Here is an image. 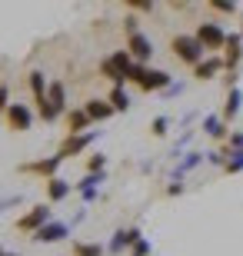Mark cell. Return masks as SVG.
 I'll return each instance as SVG.
<instances>
[{
  "label": "cell",
  "instance_id": "6da1fadb",
  "mask_svg": "<svg viewBox=\"0 0 243 256\" xmlns=\"http://www.w3.org/2000/svg\"><path fill=\"white\" fill-rule=\"evenodd\" d=\"M130 84L140 90V94H163L173 86V76L160 66H143V64H133L130 70Z\"/></svg>",
  "mask_w": 243,
  "mask_h": 256
},
{
  "label": "cell",
  "instance_id": "7a4b0ae2",
  "mask_svg": "<svg viewBox=\"0 0 243 256\" xmlns=\"http://www.w3.org/2000/svg\"><path fill=\"white\" fill-rule=\"evenodd\" d=\"M137 60L130 57V50L123 47V50H113V54H107V57L100 60V74L110 80L113 86H127L130 84V70Z\"/></svg>",
  "mask_w": 243,
  "mask_h": 256
},
{
  "label": "cell",
  "instance_id": "3957f363",
  "mask_svg": "<svg viewBox=\"0 0 243 256\" xmlns=\"http://www.w3.org/2000/svg\"><path fill=\"white\" fill-rule=\"evenodd\" d=\"M170 54H173L180 64H187V66H196L200 60L210 57V54L203 50V44H200L193 34H173V37H170Z\"/></svg>",
  "mask_w": 243,
  "mask_h": 256
},
{
  "label": "cell",
  "instance_id": "277c9868",
  "mask_svg": "<svg viewBox=\"0 0 243 256\" xmlns=\"http://www.w3.org/2000/svg\"><path fill=\"white\" fill-rule=\"evenodd\" d=\"M193 37L203 44V50L213 57V54H220V50L226 47V30L216 24V20H200L196 24V30H193Z\"/></svg>",
  "mask_w": 243,
  "mask_h": 256
},
{
  "label": "cell",
  "instance_id": "5b68a950",
  "mask_svg": "<svg viewBox=\"0 0 243 256\" xmlns=\"http://www.w3.org/2000/svg\"><path fill=\"white\" fill-rule=\"evenodd\" d=\"M54 220V210H50V203H37V206H30L24 216H17V223H14V230L17 233H27V236H34L37 230H44Z\"/></svg>",
  "mask_w": 243,
  "mask_h": 256
},
{
  "label": "cell",
  "instance_id": "8992f818",
  "mask_svg": "<svg viewBox=\"0 0 243 256\" xmlns=\"http://www.w3.org/2000/svg\"><path fill=\"white\" fill-rule=\"evenodd\" d=\"M67 163V156H60V153H54V156H44V160H34V163H20L17 173H30V176H40V180L47 183L57 176V170Z\"/></svg>",
  "mask_w": 243,
  "mask_h": 256
},
{
  "label": "cell",
  "instance_id": "52a82bcc",
  "mask_svg": "<svg viewBox=\"0 0 243 256\" xmlns=\"http://www.w3.org/2000/svg\"><path fill=\"white\" fill-rule=\"evenodd\" d=\"M37 120V110H30V104H10V110L4 114V124L14 133H27Z\"/></svg>",
  "mask_w": 243,
  "mask_h": 256
},
{
  "label": "cell",
  "instance_id": "ba28073f",
  "mask_svg": "<svg viewBox=\"0 0 243 256\" xmlns=\"http://www.w3.org/2000/svg\"><path fill=\"white\" fill-rule=\"evenodd\" d=\"M137 240H143V230L140 226H120L110 236V243H107V253H110V256H120L123 250L130 253V246L137 243Z\"/></svg>",
  "mask_w": 243,
  "mask_h": 256
},
{
  "label": "cell",
  "instance_id": "9c48e42d",
  "mask_svg": "<svg viewBox=\"0 0 243 256\" xmlns=\"http://www.w3.org/2000/svg\"><path fill=\"white\" fill-rule=\"evenodd\" d=\"M223 74H236L243 64V37L240 34H226V47H223Z\"/></svg>",
  "mask_w": 243,
  "mask_h": 256
},
{
  "label": "cell",
  "instance_id": "30bf717a",
  "mask_svg": "<svg viewBox=\"0 0 243 256\" xmlns=\"http://www.w3.org/2000/svg\"><path fill=\"white\" fill-rule=\"evenodd\" d=\"M97 136H100V130H90V133H77V136H64V143H60V156H67V160H70V156H80V153L84 150H90V143L97 140Z\"/></svg>",
  "mask_w": 243,
  "mask_h": 256
},
{
  "label": "cell",
  "instance_id": "8fae6325",
  "mask_svg": "<svg viewBox=\"0 0 243 256\" xmlns=\"http://www.w3.org/2000/svg\"><path fill=\"white\" fill-rule=\"evenodd\" d=\"M127 50H130V57L137 60V64H143V66H150V60H153V40L147 37V34H133V37H127Z\"/></svg>",
  "mask_w": 243,
  "mask_h": 256
},
{
  "label": "cell",
  "instance_id": "7c38bea8",
  "mask_svg": "<svg viewBox=\"0 0 243 256\" xmlns=\"http://www.w3.org/2000/svg\"><path fill=\"white\" fill-rule=\"evenodd\" d=\"M70 236V223H64V220H50L44 230H37L34 233V243H60V240H67Z\"/></svg>",
  "mask_w": 243,
  "mask_h": 256
},
{
  "label": "cell",
  "instance_id": "4fadbf2b",
  "mask_svg": "<svg viewBox=\"0 0 243 256\" xmlns=\"http://www.w3.org/2000/svg\"><path fill=\"white\" fill-rule=\"evenodd\" d=\"M64 124H67V136H77V133H90V126H94V120L87 116L84 106H70L64 116Z\"/></svg>",
  "mask_w": 243,
  "mask_h": 256
},
{
  "label": "cell",
  "instance_id": "5bb4252c",
  "mask_svg": "<svg viewBox=\"0 0 243 256\" xmlns=\"http://www.w3.org/2000/svg\"><path fill=\"white\" fill-rule=\"evenodd\" d=\"M70 193H74V183L64 180V176H54V180L44 183V196H47L50 206H54V203H64V200L70 196Z\"/></svg>",
  "mask_w": 243,
  "mask_h": 256
},
{
  "label": "cell",
  "instance_id": "9a60e30c",
  "mask_svg": "<svg viewBox=\"0 0 243 256\" xmlns=\"http://www.w3.org/2000/svg\"><path fill=\"white\" fill-rule=\"evenodd\" d=\"M220 74H223V57H220V54L200 60V64L193 66V76H196V80H216Z\"/></svg>",
  "mask_w": 243,
  "mask_h": 256
},
{
  "label": "cell",
  "instance_id": "2e32d148",
  "mask_svg": "<svg viewBox=\"0 0 243 256\" xmlns=\"http://www.w3.org/2000/svg\"><path fill=\"white\" fill-rule=\"evenodd\" d=\"M84 110H87V116H90L94 124H103V120H110V116H113V106H110L107 96H94V100H87Z\"/></svg>",
  "mask_w": 243,
  "mask_h": 256
},
{
  "label": "cell",
  "instance_id": "e0dca14e",
  "mask_svg": "<svg viewBox=\"0 0 243 256\" xmlns=\"http://www.w3.org/2000/svg\"><path fill=\"white\" fill-rule=\"evenodd\" d=\"M200 130H203L210 140H226V136H230V126L223 124V116H220V114H206L203 124H200Z\"/></svg>",
  "mask_w": 243,
  "mask_h": 256
},
{
  "label": "cell",
  "instance_id": "ac0fdd59",
  "mask_svg": "<svg viewBox=\"0 0 243 256\" xmlns=\"http://www.w3.org/2000/svg\"><path fill=\"white\" fill-rule=\"evenodd\" d=\"M47 100H50V106L57 110V116H67V86L60 84V80H50V86H47Z\"/></svg>",
  "mask_w": 243,
  "mask_h": 256
},
{
  "label": "cell",
  "instance_id": "d6986e66",
  "mask_svg": "<svg viewBox=\"0 0 243 256\" xmlns=\"http://www.w3.org/2000/svg\"><path fill=\"white\" fill-rule=\"evenodd\" d=\"M203 160H206V153H200V150L183 153V160H180L177 166H173V180H183V176H187V173H193V170H196V166H200Z\"/></svg>",
  "mask_w": 243,
  "mask_h": 256
},
{
  "label": "cell",
  "instance_id": "ffe728a7",
  "mask_svg": "<svg viewBox=\"0 0 243 256\" xmlns=\"http://www.w3.org/2000/svg\"><path fill=\"white\" fill-rule=\"evenodd\" d=\"M27 86H30V94H34V104L47 100L50 80H47V74H44V70H30V74H27Z\"/></svg>",
  "mask_w": 243,
  "mask_h": 256
},
{
  "label": "cell",
  "instance_id": "44dd1931",
  "mask_svg": "<svg viewBox=\"0 0 243 256\" xmlns=\"http://www.w3.org/2000/svg\"><path fill=\"white\" fill-rule=\"evenodd\" d=\"M240 106H243V90L240 86H233V90H226V104H223V124H233L236 114H240Z\"/></svg>",
  "mask_w": 243,
  "mask_h": 256
},
{
  "label": "cell",
  "instance_id": "7402d4cb",
  "mask_svg": "<svg viewBox=\"0 0 243 256\" xmlns=\"http://www.w3.org/2000/svg\"><path fill=\"white\" fill-rule=\"evenodd\" d=\"M107 246L103 243H90V240H70V256H103Z\"/></svg>",
  "mask_w": 243,
  "mask_h": 256
},
{
  "label": "cell",
  "instance_id": "603a6c76",
  "mask_svg": "<svg viewBox=\"0 0 243 256\" xmlns=\"http://www.w3.org/2000/svg\"><path fill=\"white\" fill-rule=\"evenodd\" d=\"M107 100H110L113 114H127V110H130V94H127V86H110Z\"/></svg>",
  "mask_w": 243,
  "mask_h": 256
},
{
  "label": "cell",
  "instance_id": "cb8c5ba5",
  "mask_svg": "<svg viewBox=\"0 0 243 256\" xmlns=\"http://www.w3.org/2000/svg\"><path fill=\"white\" fill-rule=\"evenodd\" d=\"M223 173H226V176H233V173H243V153H240V150H230V146H226Z\"/></svg>",
  "mask_w": 243,
  "mask_h": 256
},
{
  "label": "cell",
  "instance_id": "d4e9b609",
  "mask_svg": "<svg viewBox=\"0 0 243 256\" xmlns=\"http://www.w3.org/2000/svg\"><path fill=\"white\" fill-rule=\"evenodd\" d=\"M150 133H153V136H167L170 133V116L167 114L153 116V120H150Z\"/></svg>",
  "mask_w": 243,
  "mask_h": 256
},
{
  "label": "cell",
  "instance_id": "484cf974",
  "mask_svg": "<svg viewBox=\"0 0 243 256\" xmlns=\"http://www.w3.org/2000/svg\"><path fill=\"white\" fill-rule=\"evenodd\" d=\"M87 173H107V156L103 153H90L87 156Z\"/></svg>",
  "mask_w": 243,
  "mask_h": 256
},
{
  "label": "cell",
  "instance_id": "4316f807",
  "mask_svg": "<svg viewBox=\"0 0 243 256\" xmlns=\"http://www.w3.org/2000/svg\"><path fill=\"white\" fill-rule=\"evenodd\" d=\"M206 7L216 10V14H236V4H233V0H210Z\"/></svg>",
  "mask_w": 243,
  "mask_h": 256
},
{
  "label": "cell",
  "instance_id": "83f0119b",
  "mask_svg": "<svg viewBox=\"0 0 243 256\" xmlns=\"http://www.w3.org/2000/svg\"><path fill=\"white\" fill-rule=\"evenodd\" d=\"M153 7H157L153 0H127V10H137V14H150Z\"/></svg>",
  "mask_w": 243,
  "mask_h": 256
},
{
  "label": "cell",
  "instance_id": "f1b7e54d",
  "mask_svg": "<svg viewBox=\"0 0 243 256\" xmlns=\"http://www.w3.org/2000/svg\"><path fill=\"white\" fill-rule=\"evenodd\" d=\"M150 250H153V246H150V240L143 236V240H137V243L130 246V256H150Z\"/></svg>",
  "mask_w": 243,
  "mask_h": 256
},
{
  "label": "cell",
  "instance_id": "f546056e",
  "mask_svg": "<svg viewBox=\"0 0 243 256\" xmlns=\"http://www.w3.org/2000/svg\"><path fill=\"white\" fill-rule=\"evenodd\" d=\"M226 146L243 153V130H230V136H226Z\"/></svg>",
  "mask_w": 243,
  "mask_h": 256
},
{
  "label": "cell",
  "instance_id": "4dcf8cb0",
  "mask_svg": "<svg viewBox=\"0 0 243 256\" xmlns=\"http://www.w3.org/2000/svg\"><path fill=\"white\" fill-rule=\"evenodd\" d=\"M206 163H213V166H220V170H223V163H226V150H210V153H206Z\"/></svg>",
  "mask_w": 243,
  "mask_h": 256
},
{
  "label": "cell",
  "instance_id": "1f68e13d",
  "mask_svg": "<svg viewBox=\"0 0 243 256\" xmlns=\"http://www.w3.org/2000/svg\"><path fill=\"white\" fill-rule=\"evenodd\" d=\"M133 34H140V20L127 17V20H123V37H133Z\"/></svg>",
  "mask_w": 243,
  "mask_h": 256
},
{
  "label": "cell",
  "instance_id": "d6a6232c",
  "mask_svg": "<svg viewBox=\"0 0 243 256\" xmlns=\"http://www.w3.org/2000/svg\"><path fill=\"white\" fill-rule=\"evenodd\" d=\"M10 110V86L7 84H0V116Z\"/></svg>",
  "mask_w": 243,
  "mask_h": 256
},
{
  "label": "cell",
  "instance_id": "836d02e7",
  "mask_svg": "<svg viewBox=\"0 0 243 256\" xmlns=\"http://www.w3.org/2000/svg\"><path fill=\"white\" fill-rule=\"evenodd\" d=\"M163 193H167V196H180V193H187V183L183 180H170V186Z\"/></svg>",
  "mask_w": 243,
  "mask_h": 256
},
{
  "label": "cell",
  "instance_id": "e575fe53",
  "mask_svg": "<svg viewBox=\"0 0 243 256\" xmlns=\"http://www.w3.org/2000/svg\"><path fill=\"white\" fill-rule=\"evenodd\" d=\"M17 203H20V196H7V200H0V213H4L7 206H17Z\"/></svg>",
  "mask_w": 243,
  "mask_h": 256
},
{
  "label": "cell",
  "instance_id": "d590c367",
  "mask_svg": "<svg viewBox=\"0 0 243 256\" xmlns=\"http://www.w3.org/2000/svg\"><path fill=\"white\" fill-rule=\"evenodd\" d=\"M163 94H167V96H177V94H183V84H177V80H173V86H170V90H163Z\"/></svg>",
  "mask_w": 243,
  "mask_h": 256
},
{
  "label": "cell",
  "instance_id": "8d00e7d4",
  "mask_svg": "<svg viewBox=\"0 0 243 256\" xmlns=\"http://www.w3.org/2000/svg\"><path fill=\"white\" fill-rule=\"evenodd\" d=\"M240 37H243V10H240Z\"/></svg>",
  "mask_w": 243,
  "mask_h": 256
},
{
  "label": "cell",
  "instance_id": "74e56055",
  "mask_svg": "<svg viewBox=\"0 0 243 256\" xmlns=\"http://www.w3.org/2000/svg\"><path fill=\"white\" fill-rule=\"evenodd\" d=\"M7 253H10V250H4V246H0V256H7Z\"/></svg>",
  "mask_w": 243,
  "mask_h": 256
},
{
  "label": "cell",
  "instance_id": "f35d334b",
  "mask_svg": "<svg viewBox=\"0 0 243 256\" xmlns=\"http://www.w3.org/2000/svg\"><path fill=\"white\" fill-rule=\"evenodd\" d=\"M7 256H20V253H7Z\"/></svg>",
  "mask_w": 243,
  "mask_h": 256
}]
</instances>
